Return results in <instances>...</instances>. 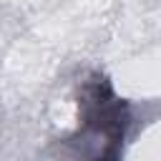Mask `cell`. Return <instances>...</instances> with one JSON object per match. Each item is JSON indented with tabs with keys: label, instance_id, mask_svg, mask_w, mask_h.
<instances>
[{
	"label": "cell",
	"instance_id": "cell-1",
	"mask_svg": "<svg viewBox=\"0 0 161 161\" xmlns=\"http://www.w3.org/2000/svg\"><path fill=\"white\" fill-rule=\"evenodd\" d=\"M78 131L70 138L78 156L118 158L131 128V106L121 98L101 70H91L78 83Z\"/></svg>",
	"mask_w": 161,
	"mask_h": 161
}]
</instances>
